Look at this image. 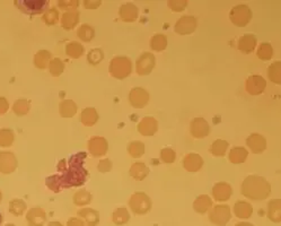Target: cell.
<instances>
[{
    "label": "cell",
    "mask_w": 281,
    "mask_h": 226,
    "mask_svg": "<svg viewBox=\"0 0 281 226\" xmlns=\"http://www.w3.org/2000/svg\"><path fill=\"white\" fill-rule=\"evenodd\" d=\"M130 207L136 214H144L150 209V200L143 194H136L131 197Z\"/></svg>",
    "instance_id": "6da1fadb"
},
{
    "label": "cell",
    "mask_w": 281,
    "mask_h": 226,
    "mask_svg": "<svg viewBox=\"0 0 281 226\" xmlns=\"http://www.w3.org/2000/svg\"><path fill=\"white\" fill-rule=\"evenodd\" d=\"M210 220H211L214 224L217 225H225L227 222L230 220V212L228 206H217L213 208L210 215Z\"/></svg>",
    "instance_id": "7a4b0ae2"
},
{
    "label": "cell",
    "mask_w": 281,
    "mask_h": 226,
    "mask_svg": "<svg viewBox=\"0 0 281 226\" xmlns=\"http://www.w3.org/2000/svg\"><path fill=\"white\" fill-rule=\"evenodd\" d=\"M17 5L23 11L28 14H40L47 9L49 2L47 1H19Z\"/></svg>",
    "instance_id": "3957f363"
},
{
    "label": "cell",
    "mask_w": 281,
    "mask_h": 226,
    "mask_svg": "<svg viewBox=\"0 0 281 226\" xmlns=\"http://www.w3.org/2000/svg\"><path fill=\"white\" fill-rule=\"evenodd\" d=\"M26 220L32 226H43L45 222V214L41 208L34 207L28 212Z\"/></svg>",
    "instance_id": "277c9868"
},
{
    "label": "cell",
    "mask_w": 281,
    "mask_h": 226,
    "mask_svg": "<svg viewBox=\"0 0 281 226\" xmlns=\"http://www.w3.org/2000/svg\"><path fill=\"white\" fill-rule=\"evenodd\" d=\"M78 215L84 220L86 226H96L98 223V213L93 211V209H81L78 212Z\"/></svg>",
    "instance_id": "5b68a950"
},
{
    "label": "cell",
    "mask_w": 281,
    "mask_h": 226,
    "mask_svg": "<svg viewBox=\"0 0 281 226\" xmlns=\"http://www.w3.org/2000/svg\"><path fill=\"white\" fill-rule=\"evenodd\" d=\"M234 212L239 217V219H249L252 214V207L249 204L239 201V203L235 205Z\"/></svg>",
    "instance_id": "8992f818"
},
{
    "label": "cell",
    "mask_w": 281,
    "mask_h": 226,
    "mask_svg": "<svg viewBox=\"0 0 281 226\" xmlns=\"http://www.w3.org/2000/svg\"><path fill=\"white\" fill-rule=\"evenodd\" d=\"M210 206H211V200H210L209 197L207 196L199 197L196 203H194V208H196V211L201 214H204L208 211Z\"/></svg>",
    "instance_id": "52a82bcc"
},
{
    "label": "cell",
    "mask_w": 281,
    "mask_h": 226,
    "mask_svg": "<svg viewBox=\"0 0 281 226\" xmlns=\"http://www.w3.org/2000/svg\"><path fill=\"white\" fill-rule=\"evenodd\" d=\"M129 220H130V215L125 207L119 208L113 213V222L115 224L118 225L125 224Z\"/></svg>",
    "instance_id": "ba28073f"
},
{
    "label": "cell",
    "mask_w": 281,
    "mask_h": 226,
    "mask_svg": "<svg viewBox=\"0 0 281 226\" xmlns=\"http://www.w3.org/2000/svg\"><path fill=\"white\" fill-rule=\"evenodd\" d=\"M25 209H26L25 203L19 199H15L9 204V212L11 214H14V215L16 216L23 215V213L25 212Z\"/></svg>",
    "instance_id": "9c48e42d"
},
{
    "label": "cell",
    "mask_w": 281,
    "mask_h": 226,
    "mask_svg": "<svg viewBox=\"0 0 281 226\" xmlns=\"http://www.w3.org/2000/svg\"><path fill=\"white\" fill-rule=\"evenodd\" d=\"M90 200H92V196H90L88 192H78V194L75 196V198H73V201H75V204L78 205V206H82V205H87L90 203Z\"/></svg>",
    "instance_id": "30bf717a"
},
{
    "label": "cell",
    "mask_w": 281,
    "mask_h": 226,
    "mask_svg": "<svg viewBox=\"0 0 281 226\" xmlns=\"http://www.w3.org/2000/svg\"><path fill=\"white\" fill-rule=\"evenodd\" d=\"M230 194H231V191H230V188L228 186L225 187V189H221L220 191L216 190V189H214V190H213L214 198H216L219 201L227 200L230 197Z\"/></svg>",
    "instance_id": "8fae6325"
},
{
    "label": "cell",
    "mask_w": 281,
    "mask_h": 226,
    "mask_svg": "<svg viewBox=\"0 0 281 226\" xmlns=\"http://www.w3.org/2000/svg\"><path fill=\"white\" fill-rule=\"evenodd\" d=\"M269 217L271 221L279 222L280 221V208L275 207V203L270 204V209H269Z\"/></svg>",
    "instance_id": "7c38bea8"
},
{
    "label": "cell",
    "mask_w": 281,
    "mask_h": 226,
    "mask_svg": "<svg viewBox=\"0 0 281 226\" xmlns=\"http://www.w3.org/2000/svg\"><path fill=\"white\" fill-rule=\"evenodd\" d=\"M67 226H84L82 221H79L78 219H71L68 221Z\"/></svg>",
    "instance_id": "4fadbf2b"
},
{
    "label": "cell",
    "mask_w": 281,
    "mask_h": 226,
    "mask_svg": "<svg viewBox=\"0 0 281 226\" xmlns=\"http://www.w3.org/2000/svg\"><path fill=\"white\" fill-rule=\"evenodd\" d=\"M49 226H63V225L58 223V222H51V223H49Z\"/></svg>",
    "instance_id": "5bb4252c"
},
{
    "label": "cell",
    "mask_w": 281,
    "mask_h": 226,
    "mask_svg": "<svg viewBox=\"0 0 281 226\" xmlns=\"http://www.w3.org/2000/svg\"><path fill=\"white\" fill-rule=\"evenodd\" d=\"M236 226H253V225L249 223H238Z\"/></svg>",
    "instance_id": "9a60e30c"
},
{
    "label": "cell",
    "mask_w": 281,
    "mask_h": 226,
    "mask_svg": "<svg viewBox=\"0 0 281 226\" xmlns=\"http://www.w3.org/2000/svg\"><path fill=\"white\" fill-rule=\"evenodd\" d=\"M2 223V215H1V213H0V225H1Z\"/></svg>",
    "instance_id": "2e32d148"
},
{
    "label": "cell",
    "mask_w": 281,
    "mask_h": 226,
    "mask_svg": "<svg viewBox=\"0 0 281 226\" xmlns=\"http://www.w3.org/2000/svg\"><path fill=\"white\" fill-rule=\"evenodd\" d=\"M1 198H2V195H1V192H0V201H1Z\"/></svg>",
    "instance_id": "e0dca14e"
},
{
    "label": "cell",
    "mask_w": 281,
    "mask_h": 226,
    "mask_svg": "<svg viewBox=\"0 0 281 226\" xmlns=\"http://www.w3.org/2000/svg\"><path fill=\"white\" fill-rule=\"evenodd\" d=\"M5 226H15L14 224H7V225H5Z\"/></svg>",
    "instance_id": "ac0fdd59"
}]
</instances>
